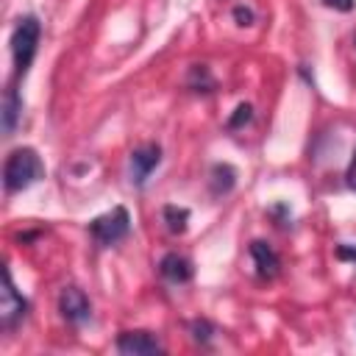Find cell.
<instances>
[{"instance_id": "1", "label": "cell", "mask_w": 356, "mask_h": 356, "mask_svg": "<svg viewBox=\"0 0 356 356\" xmlns=\"http://www.w3.org/2000/svg\"><path fill=\"white\" fill-rule=\"evenodd\" d=\"M44 178V164L33 147H17L3 167V184L8 192H22Z\"/></svg>"}, {"instance_id": "2", "label": "cell", "mask_w": 356, "mask_h": 356, "mask_svg": "<svg viewBox=\"0 0 356 356\" xmlns=\"http://www.w3.org/2000/svg\"><path fill=\"white\" fill-rule=\"evenodd\" d=\"M39 36H42V25H39L36 17L28 14V17L17 19V25L11 31V56H14V67H17L19 75L31 67V61L36 56V47H39Z\"/></svg>"}, {"instance_id": "3", "label": "cell", "mask_w": 356, "mask_h": 356, "mask_svg": "<svg viewBox=\"0 0 356 356\" xmlns=\"http://www.w3.org/2000/svg\"><path fill=\"white\" fill-rule=\"evenodd\" d=\"M128 231H131V214L125 206H114L111 211H106L89 222V234L100 248L117 245L120 239L128 236Z\"/></svg>"}, {"instance_id": "4", "label": "cell", "mask_w": 356, "mask_h": 356, "mask_svg": "<svg viewBox=\"0 0 356 356\" xmlns=\"http://www.w3.org/2000/svg\"><path fill=\"white\" fill-rule=\"evenodd\" d=\"M25 314H28V300L17 292V286L11 281V273L6 270L3 273V292H0V320H3V328L17 325Z\"/></svg>"}, {"instance_id": "5", "label": "cell", "mask_w": 356, "mask_h": 356, "mask_svg": "<svg viewBox=\"0 0 356 356\" xmlns=\"http://www.w3.org/2000/svg\"><path fill=\"white\" fill-rule=\"evenodd\" d=\"M58 312H61V317H64L67 323L81 325V323H86V320L92 317V303H89V298L83 295V289H78V286H64L61 295H58Z\"/></svg>"}, {"instance_id": "6", "label": "cell", "mask_w": 356, "mask_h": 356, "mask_svg": "<svg viewBox=\"0 0 356 356\" xmlns=\"http://www.w3.org/2000/svg\"><path fill=\"white\" fill-rule=\"evenodd\" d=\"M159 164H161V147H159V145L147 142V145L136 147V150L131 153V181H134L136 186H142Z\"/></svg>"}, {"instance_id": "7", "label": "cell", "mask_w": 356, "mask_h": 356, "mask_svg": "<svg viewBox=\"0 0 356 356\" xmlns=\"http://www.w3.org/2000/svg\"><path fill=\"white\" fill-rule=\"evenodd\" d=\"M117 350L125 356H150L161 353V342L150 331H122L117 337Z\"/></svg>"}, {"instance_id": "8", "label": "cell", "mask_w": 356, "mask_h": 356, "mask_svg": "<svg viewBox=\"0 0 356 356\" xmlns=\"http://www.w3.org/2000/svg\"><path fill=\"white\" fill-rule=\"evenodd\" d=\"M159 273L161 278H167L170 284H186L192 278V261L181 253H167L161 261H159Z\"/></svg>"}, {"instance_id": "9", "label": "cell", "mask_w": 356, "mask_h": 356, "mask_svg": "<svg viewBox=\"0 0 356 356\" xmlns=\"http://www.w3.org/2000/svg\"><path fill=\"white\" fill-rule=\"evenodd\" d=\"M250 259H253L256 273H259L261 278H273V275L278 273V267H281L278 253H275V250H273L267 242H261V239L250 242Z\"/></svg>"}, {"instance_id": "10", "label": "cell", "mask_w": 356, "mask_h": 356, "mask_svg": "<svg viewBox=\"0 0 356 356\" xmlns=\"http://www.w3.org/2000/svg\"><path fill=\"white\" fill-rule=\"evenodd\" d=\"M19 114H22V97L17 95V89H6V97H3V131L6 134H14Z\"/></svg>"}, {"instance_id": "11", "label": "cell", "mask_w": 356, "mask_h": 356, "mask_svg": "<svg viewBox=\"0 0 356 356\" xmlns=\"http://www.w3.org/2000/svg\"><path fill=\"white\" fill-rule=\"evenodd\" d=\"M234 181H236V172L231 164H214L211 167V192L214 195H225L234 189Z\"/></svg>"}, {"instance_id": "12", "label": "cell", "mask_w": 356, "mask_h": 356, "mask_svg": "<svg viewBox=\"0 0 356 356\" xmlns=\"http://www.w3.org/2000/svg\"><path fill=\"white\" fill-rule=\"evenodd\" d=\"M161 220L167 222L170 234H184L186 222H189V209H184V206H164L161 209Z\"/></svg>"}, {"instance_id": "13", "label": "cell", "mask_w": 356, "mask_h": 356, "mask_svg": "<svg viewBox=\"0 0 356 356\" xmlns=\"http://www.w3.org/2000/svg\"><path fill=\"white\" fill-rule=\"evenodd\" d=\"M189 89H195V92H211L214 89V78L209 75L206 64H195L189 70Z\"/></svg>"}, {"instance_id": "14", "label": "cell", "mask_w": 356, "mask_h": 356, "mask_svg": "<svg viewBox=\"0 0 356 356\" xmlns=\"http://www.w3.org/2000/svg\"><path fill=\"white\" fill-rule=\"evenodd\" d=\"M253 120V108H250V103H239L236 108H234V117L228 120V128H242V125H248Z\"/></svg>"}, {"instance_id": "15", "label": "cell", "mask_w": 356, "mask_h": 356, "mask_svg": "<svg viewBox=\"0 0 356 356\" xmlns=\"http://www.w3.org/2000/svg\"><path fill=\"white\" fill-rule=\"evenodd\" d=\"M211 334H214V325H211L209 320H195V323H192V337H195L197 342H209Z\"/></svg>"}, {"instance_id": "16", "label": "cell", "mask_w": 356, "mask_h": 356, "mask_svg": "<svg viewBox=\"0 0 356 356\" xmlns=\"http://www.w3.org/2000/svg\"><path fill=\"white\" fill-rule=\"evenodd\" d=\"M234 19H236V25H250L253 22V11L245 8V6H236L234 8Z\"/></svg>"}, {"instance_id": "17", "label": "cell", "mask_w": 356, "mask_h": 356, "mask_svg": "<svg viewBox=\"0 0 356 356\" xmlns=\"http://www.w3.org/2000/svg\"><path fill=\"white\" fill-rule=\"evenodd\" d=\"M323 6H328L334 11H350L353 8V0H323Z\"/></svg>"}, {"instance_id": "18", "label": "cell", "mask_w": 356, "mask_h": 356, "mask_svg": "<svg viewBox=\"0 0 356 356\" xmlns=\"http://www.w3.org/2000/svg\"><path fill=\"white\" fill-rule=\"evenodd\" d=\"M345 178H348V186L356 192V153H353V159H350V164H348V172H345Z\"/></svg>"}, {"instance_id": "19", "label": "cell", "mask_w": 356, "mask_h": 356, "mask_svg": "<svg viewBox=\"0 0 356 356\" xmlns=\"http://www.w3.org/2000/svg\"><path fill=\"white\" fill-rule=\"evenodd\" d=\"M337 256H339V259H350V261H356V248H348V245H342V248L337 250Z\"/></svg>"}]
</instances>
